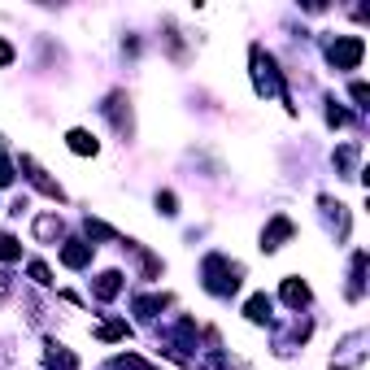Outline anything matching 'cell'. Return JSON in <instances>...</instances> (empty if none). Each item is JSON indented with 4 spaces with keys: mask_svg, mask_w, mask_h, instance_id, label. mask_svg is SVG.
<instances>
[{
    "mask_svg": "<svg viewBox=\"0 0 370 370\" xmlns=\"http://www.w3.org/2000/svg\"><path fill=\"white\" fill-rule=\"evenodd\" d=\"M118 292H122V275L118 270H105V275L96 279V296H101V301H113Z\"/></svg>",
    "mask_w": 370,
    "mask_h": 370,
    "instance_id": "7",
    "label": "cell"
},
{
    "mask_svg": "<svg viewBox=\"0 0 370 370\" xmlns=\"http://www.w3.org/2000/svg\"><path fill=\"white\" fill-rule=\"evenodd\" d=\"M327 122H331V127H344V122H349V113H344V109H335V105H331V109H327Z\"/></svg>",
    "mask_w": 370,
    "mask_h": 370,
    "instance_id": "17",
    "label": "cell"
},
{
    "mask_svg": "<svg viewBox=\"0 0 370 370\" xmlns=\"http://www.w3.org/2000/svg\"><path fill=\"white\" fill-rule=\"evenodd\" d=\"M362 53H366V44H362L357 35H344V39H335V44L327 48V57H331L335 70H353V66L362 61Z\"/></svg>",
    "mask_w": 370,
    "mask_h": 370,
    "instance_id": "2",
    "label": "cell"
},
{
    "mask_svg": "<svg viewBox=\"0 0 370 370\" xmlns=\"http://www.w3.org/2000/svg\"><path fill=\"white\" fill-rule=\"evenodd\" d=\"M66 140H70V153H79V157H87V153H96V140H92L87 131H70Z\"/></svg>",
    "mask_w": 370,
    "mask_h": 370,
    "instance_id": "9",
    "label": "cell"
},
{
    "mask_svg": "<svg viewBox=\"0 0 370 370\" xmlns=\"http://www.w3.org/2000/svg\"><path fill=\"white\" fill-rule=\"evenodd\" d=\"M35 231H39V240H53V235H61V222L57 218H39Z\"/></svg>",
    "mask_w": 370,
    "mask_h": 370,
    "instance_id": "14",
    "label": "cell"
},
{
    "mask_svg": "<svg viewBox=\"0 0 370 370\" xmlns=\"http://www.w3.org/2000/svg\"><path fill=\"white\" fill-rule=\"evenodd\" d=\"M31 279H35V283H53V275H48L44 261H31Z\"/></svg>",
    "mask_w": 370,
    "mask_h": 370,
    "instance_id": "16",
    "label": "cell"
},
{
    "mask_svg": "<svg viewBox=\"0 0 370 370\" xmlns=\"http://www.w3.org/2000/svg\"><path fill=\"white\" fill-rule=\"evenodd\" d=\"M22 257V244L13 235H0V261H18Z\"/></svg>",
    "mask_w": 370,
    "mask_h": 370,
    "instance_id": "13",
    "label": "cell"
},
{
    "mask_svg": "<svg viewBox=\"0 0 370 370\" xmlns=\"http://www.w3.org/2000/svg\"><path fill=\"white\" fill-rule=\"evenodd\" d=\"M166 301H170V296H140V301H135V309H140L144 318H153L157 309H166Z\"/></svg>",
    "mask_w": 370,
    "mask_h": 370,
    "instance_id": "12",
    "label": "cell"
},
{
    "mask_svg": "<svg viewBox=\"0 0 370 370\" xmlns=\"http://www.w3.org/2000/svg\"><path fill=\"white\" fill-rule=\"evenodd\" d=\"M366 96H370V87H366V83H353V101H357V105H366Z\"/></svg>",
    "mask_w": 370,
    "mask_h": 370,
    "instance_id": "19",
    "label": "cell"
},
{
    "mask_svg": "<svg viewBox=\"0 0 370 370\" xmlns=\"http://www.w3.org/2000/svg\"><path fill=\"white\" fill-rule=\"evenodd\" d=\"M22 170H31V179H35V187H39L44 196H53V201H61V187H57L53 179H44V170H39L31 157H22Z\"/></svg>",
    "mask_w": 370,
    "mask_h": 370,
    "instance_id": "6",
    "label": "cell"
},
{
    "mask_svg": "<svg viewBox=\"0 0 370 370\" xmlns=\"http://www.w3.org/2000/svg\"><path fill=\"white\" fill-rule=\"evenodd\" d=\"M61 261H66L70 270H83V266L92 261V244H83V240H66V249H61Z\"/></svg>",
    "mask_w": 370,
    "mask_h": 370,
    "instance_id": "3",
    "label": "cell"
},
{
    "mask_svg": "<svg viewBox=\"0 0 370 370\" xmlns=\"http://www.w3.org/2000/svg\"><path fill=\"white\" fill-rule=\"evenodd\" d=\"M96 335H101V340H127V335H131V327L113 318V323H101V327H96Z\"/></svg>",
    "mask_w": 370,
    "mask_h": 370,
    "instance_id": "11",
    "label": "cell"
},
{
    "mask_svg": "<svg viewBox=\"0 0 370 370\" xmlns=\"http://www.w3.org/2000/svg\"><path fill=\"white\" fill-rule=\"evenodd\" d=\"M157 209H161L166 218H175V214H179V201H175V192H157Z\"/></svg>",
    "mask_w": 370,
    "mask_h": 370,
    "instance_id": "15",
    "label": "cell"
},
{
    "mask_svg": "<svg viewBox=\"0 0 370 370\" xmlns=\"http://www.w3.org/2000/svg\"><path fill=\"white\" fill-rule=\"evenodd\" d=\"M44 362H48V370H79V357H74L70 349H61V344H48Z\"/></svg>",
    "mask_w": 370,
    "mask_h": 370,
    "instance_id": "4",
    "label": "cell"
},
{
    "mask_svg": "<svg viewBox=\"0 0 370 370\" xmlns=\"http://www.w3.org/2000/svg\"><path fill=\"white\" fill-rule=\"evenodd\" d=\"M9 61H13V48H9L5 39H0V66H9Z\"/></svg>",
    "mask_w": 370,
    "mask_h": 370,
    "instance_id": "20",
    "label": "cell"
},
{
    "mask_svg": "<svg viewBox=\"0 0 370 370\" xmlns=\"http://www.w3.org/2000/svg\"><path fill=\"white\" fill-rule=\"evenodd\" d=\"M235 275H240V270H235V266H227V257H218V253L205 261V288H209V292H218V296H227V292H235V288H240V279H235Z\"/></svg>",
    "mask_w": 370,
    "mask_h": 370,
    "instance_id": "1",
    "label": "cell"
},
{
    "mask_svg": "<svg viewBox=\"0 0 370 370\" xmlns=\"http://www.w3.org/2000/svg\"><path fill=\"white\" fill-rule=\"evenodd\" d=\"M283 301H288V305H305V301H309V288H305L301 279H283Z\"/></svg>",
    "mask_w": 370,
    "mask_h": 370,
    "instance_id": "8",
    "label": "cell"
},
{
    "mask_svg": "<svg viewBox=\"0 0 370 370\" xmlns=\"http://www.w3.org/2000/svg\"><path fill=\"white\" fill-rule=\"evenodd\" d=\"M244 314H249L253 323H266V318H270V296H253V301L244 305Z\"/></svg>",
    "mask_w": 370,
    "mask_h": 370,
    "instance_id": "10",
    "label": "cell"
},
{
    "mask_svg": "<svg viewBox=\"0 0 370 370\" xmlns=\"http://www.w3.org/2000/svg\"><path fill=\"white\" fill-rule=\"evenodd\" d=\"M9 183H13V166L0 157V187H9Z\"/></svg>",
    "mask_w": 370,
    "mask_h": 370,
    "instance_id": "18",
    "label": "cell"
},
{
    "mask_svg": "<svg viewBox=\"0 0 370 370\" xmlns=\"http://www.w3.org/2000/svg\"><path fill=\"white\" fill-rule=\"evenodd\" d=\"M288 235H292V222H288V218H275V222L266 227V235H261V249H279Z\"/></svg>",
    "mask_w": 370,
    "mask_h": 370,
    "instance_id": "5",
    "label": "cell"
}]
</instances>
